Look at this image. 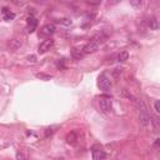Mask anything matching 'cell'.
<instances>
[{
	"label": "cell",
	"instance_id": "1",
	"mask_svg": "<svg viewBox=\"0 0 160 160\" xmlns=\"http://www.w3.org/2000/svg\"><path fill=\"white\" fill-rule=\"evenodd\" d=\"M105 39H106V36L103 34V33H99V34L94 35V36H93V38L90 39V41H88V43H86L85 45H84V48H83V53H84V54H91V53H95L96 50L99 49V46L105 41Z\"/></svg>",
	"mask_w": 160,
	"mask_h": 160
},
{
	"label": "cell",
	"instance_id": "2",
	"mask_svg": "<svg viewBox=\"0 0 160 160\" xmlns=\"http://www.w3.org/2000/svg\"><path fill=\"white\" fill-rule=\"evenodd\" d=\"M138 109H139V121L143 128H148L150 124V114L148 110V106L144 100H138Z\"/></svg>",
	"mask_w": 160,
	"mask_h": 160
},
{
	"label": "cell",
	"instance_id": "3",
	"mask_svg": "<svg viewBox=\"0 0 160 160\" xmlns=\"http://www.w3.org/2000/svg\"><path fill=\"white\" fill-rule=\"evenodd\" d=\"M98 86H99V89H102L104 91H109L111 89L113 84H111V80L109 79L105 74H102L98 78Z\"/></svg>",
	"mask_w": 160,
	"mask_h": 160
},
{
	"label": "cell",
	"instance_id": "4",
	"mask_svg": "<svg viewBox=\"0 0 160 160\" xmlns=\"http://www.w3.org/2000/svg\"><path fill=\"white\" fill-rule=\"evenodd\" d=\"M99 106H100V109H102L104 113L111 111V108H113L111 99L109 98V96H100L99 98Z\"/></svg>",
	"mask_w": 160,
	"mask_h": 160
},
{
	"label": "cell",
	"instance_id": "5",
	"mask_svg": "<svg viewBox=\"0 0 160 160\" xmlns=\"http://www.w3.org/2000/svg\"><path fill=\"white\" fill-rule=\"evenodd\" d=\"M91 153H93V160H106V154L100 145L93 146Z\"/></svg>",
	"mask_w": 160,
	"mask_h": 160
},
{
	"label": "cell",
	"instance_id": "6",
	"mask_svg": "<svg viewBox=\"0 0 160 160\" xmlns=\"http://www.w3.org/2000/svg\"><path fill=\"white\" fill-rule=\"evenodd\" d=\"M53 45H54V40L53 39H46L44 41H41L39 48H38L39 54H45L46 52H49V50L53 48Z\"/></svg>",
	"mask_w": 160,
	"mask_h": 160
},
{
	"label": "cell",
	"instance_id": "7",
	"mask_svg": "<svg viewBox=\"0 0 160 160\" xmlns=\"http://www.w3.org/2000/svg\"><path fill=\"white\" fill-rule=\"evenodd\" d=\"M55 30H56V28H55L54 24H46V25H44V27L41 28L40 34L43 36H50V35L54 34Z\"/></svg>",
	"mask_w": 160,
	"mask_h": 160
},
{
	"label": "cell",
	"instance_id": "8",
	"mask_svg": "<svg viewBox=\"0 0 160 160\" xmlns=\"http://www.w3.org/2000/svg\"><path fill=\"white\" fill-rule=\"evenodd\" d=\"M38 27V20L34 18V16H29L28 18V21H27V28H28V31L29 33H33Z\"/></svg>",
	"mask_w": 160,
	"mask_h": 160
},
{
	"label": "cell",
	"instance_id": "9",
	"mask_svg": "<svg viewBox=\"0 0 160 160\" xmlns=\"http://www.w3.org/2000/svg\"><path fill=\"white\" fill-rule=\"evenodd\" d=\"M66 143L70 145H75L78 143V135H77V133L75 131H71L69 133L68 135H66Z\"/></svg>",
	"mask_w": 160,
	"mask_h": 160
},
{
	"label": "cell",
	"instance_id": "10",
	"mask_svg": "<svg viewBox=\"0 0 160 160\" xmlns=\"http://www.w3.org/2000/svg\"><path fill=\"white\" fill-rule=\"evenodd\" d=\"M3 16H4V20L9 21V20H13L15 18V14L13 11L9 10V8H3Z\"/></svg>",
	"mask_w": 160,
	"mask_h": 160
},
{
	"label": "cell",
	"instance_id": "11",
	"mask_svg": "<svg viewBox=\"0 0 160 160\" xmlns=\"http://www.w3.org/2000/svg\"><path fill=\"white\" fill-rule=\"evenodd\" d=\"M9 46H10V49H13V50L19 49V48L21 46V40H20V39H13V40H10Z\"/></svg>",
	"mask_w": 160,
	"mask_h": 160
},
{
	"label": "cell",
	"instance_id": "12",
	"mask_svg": "<svg viewBox=\"0 0 160 160\" xmlns=\"http://www.w3.org/2000/svg\"><path fill=\"white\" fill-rule=\"evenodd\" d=\"M149 28L153 30H158L159 29V21L156 18H151L149 19Z\"/></svg>",
	"mask_w": 160,
	"mask_h": 160
},
{
	"label": "cell",
	"instance_id": "13",
	"mask_svg": "<svg viewBox=\"0 0 160 160\" xmlns=\"http://www.w3.org/2000/svg\"><path fill=\"white\" fill-rule=\"evenodd\" d=\"M128 58H129V53L128 52H121V53H119L118 54V61H120V63H123V61H126L128 60Z\"/></svg>",
	"mask_w": 160,
	"mask_h": 160
},
{
	"label": "cell",
	"instance_id": "14",
	"mask_svg": "<svg viewBox=\"0 0 160 160\" xmlns=\"http://www.w3.org/2000/svg\"><path fill=\"white\" fill-rule=\"evenodd\" d=\"M151 118H153V120H150V121L154 124V130H155V133H158L159 131V118L156 115H153Z\"/></svg>",
	"mask_w": 160,
	"mask_h": 160
},
{
	"label": "cell",
	"instance_id": "15",
	"mask_svg": "<svg viewBox=\"0 0 160 160\" xmlns=\"http://www.w3.org/2000/svg\"><path fill=\"white\" fill-rule=\"evenodd\" d=\"M35 77H36V78H39V79H41V80H50V79L53 78L52 75L43 74V73H38V74H35Z\"/></svg>",
	"mask_w": 160,
	"mask_h": 160
},
{
	"label": "cell",
	"instance_id": "16",
	"mask_svg": "<svg viewBox=\"0 0 160 160\" xmlns=\"http://www.w3.org/2000/svg\"><path fill=\"white\" fill-rule=\"evenodd\" d=\"M59 24H63V25H66V27H69V25H71V20L70 19H59V20H56Z\"/></svg>",
	"mask_w": 160,
	"mask_h": 160
},
{
	"label": "cell",
	"instance_id": "17",
	"mask_svg": "<svg viewBox=\"0 0 160 160\" xmlns=\"http://www.w3.org/2000/svg\"><path fill=\"white\" fill-rule=\"evenodd\" d=\"M154 109H155V113H156V114L160 113V103H159V100H155V103H154Z\"/></svg>",
	"mask_w": 160,
	"mask_h": 160
},
{
	"label": "cell",
	"instance_id": "18",
	"mask_svg": "<svg viewBox=\"0 0 160 160\" xmlns=\"http://www.w3.org/2000/svg\"><path fill=\"white\" fill-rule=\"evenodd\" d=\"M54 129H55V128H54V126H52V128H48V129H46V131H45V136L48 138L49 135H52V134H53V133L55 131Z\"/></svg>",
	"mask_w": 160,
	"mask_h": 160
},
{
	"label": "cell",
	"instance_id": "19",
	"mask_svg": "<svg viewBox=\"0 0 160 160\" xmlns=\"http://www.w3.org/2000/svg\"><path fill=\"white\" fill-rule=\"evenodd\" d=\"M159 145H160V139H156L155 143H154V148L155 149H159Z\"/></svg>",
	"mask_w": 160,
	"mask_h": 160
},
{
	"label": "cell",
	"instance_id": "20",
	"mask_svg": "<svg viewBox=\"0 0 160 160\" xmlns=\"http://www.w3.org/2000/svg\"><path fill=\"white\" fill-rule=\"evenodd\" d=\"M35 59H36V58H35L34 55H31V56H29V58H28V60H29V61H33V63H34V61H36Z\"/></svg>",
	"mask_w": 160,
	"mask_h": 160
},
{
	"label": "cell",
	"instance_id": "21",
	"mask_svg": "<svg viewBox=\"0 0 160 160\" xmlns=\"http://www.w3.org/2000/svg\"><path fill=\"white\" fill-rule=\"evenodd\" d=\"M131 5H134V6H140L141 5V2H131Z\"/></svg>",
	"mask_w": 160,
	"mask_h": 160
}]
</instances>
